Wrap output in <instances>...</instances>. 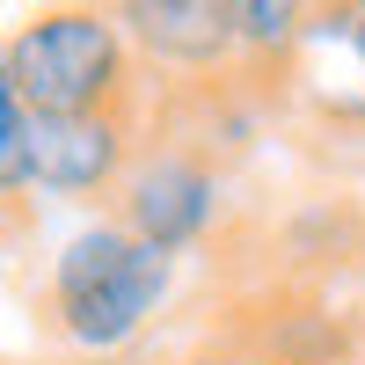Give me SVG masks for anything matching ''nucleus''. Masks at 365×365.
Wrapping results in <instances>:
<instances>
[{
  "instance_id": "nucleus-8",
  "label": "nucleus",
  "mask_w": 365,
  "mask_h": 365,
  "mask_svg": "<svg viewBox=\"0 0 365 365\" xmlns=\"http://www.w3.org/2000/svg\"><path fill=\"white\" fill-rule=\"evenodd\" d=\"M29 125H37V117H29L22 88L0 66V212L29 197Z\"/></svg>"
},
{
  "instance_id": "nucleus-10",
  "label": "nucleus",
  "mask_w": 365,
  "mask_h": 365,
  "mask_svg": "<svg viewBox=\"0 0 365 365\" xmlns=\"http://www.w3.org/2000/svg\"><path fill=\"white\" fill-rule=\"evenodd\" d=\"M73 365H117V358H73Z\"/></svg>"
},
{
  "instance_id": "nucleus-4",
  "label": "nucleus",
  "mask_w": 365,
  "mask_h": 365,
  "mask_svg": "<svg viewBox=\"0 0 365 365\" xmlns=\"http://www.w3.org/2000/svg\"><path fill=\"white\" fill-rule=\"evenodd\" d=\"M132 161H139L132 110H110V117H37V125H29V197H51V205L117 197Z\"/></svg>"
},
{
  "instance_id": "nucleus-5",
  "label": "nucleus",
  "mask_w": 365,
  "mask_h": 365,
  "mask_svg": "<svg viewBox=\"0 0 365 365\" xmlns=\"http://www.w3.org/2000/svg\"><path fill=\"white\" fill-rule=\"evenodd\" d=\"M139 66L220 88L234 66V0H117Z\"/></svg>"
},
{
  "instance_id": "nucleus-3",
  "label": "nucleus",
  "mask_w": 365,
  "mask_h": 365,
  "mask_svg": "<svg viewBox=\"0 0 365 365\" xmlns=\"http://www.w3.org/2000/svg\"><path fill=\"white\" fill-rule=\"evenodd\" d=\"M220 212H227V168L212 161V146L197 139H154L139 146V161L117 190V220H125L132 241L161 256H190L220 234Z\"/></svg>"
},
{
  "instance_id": "nucleus-6",
  "label": "nucleus",
  "mask_w": 365,
  "mask_h": 365,
  "mask_svg": "<svg viewBox=\"0 0 365 365\" xmlns=\"http://www.w3.org/2000/svg\"><path fill=\"white\" fill-rule=\"evenodd\" d=\"M241 344L263 365H365L358 322L322 299H270V307L241 314Z\"/></svg>"
},
{
  "instance_id": "nucleus-7",
  "label": "nucleus",
  "mask_w": 365,
  "mask_h": 365,
  "mask_svg": "<svg viewBox=\"0 0 365 365\" xmlns=\"http://www.w3.org/2000/svg\"><path fill=\"white\" fill-rule=\"evenodd\" d=\"M307 22H314V8H299V0H234V58L278 73L299 58Z\"/></svg>"
},
{
  "instance_id": "nucleus-1",
  "label": "nucleus",
  "mask_w": 365,
  "mask_h": 365,
  "mask_svg": "<svg viewBox=\"0 0 365 365\" xmlns=\"http://www.w3.org/2000/svg\"><path fill=\"white\" fill-rule=\"evenodd\" d=\"M168 299H175V256L132 241L117 212L81 220L44 270V322L73 358H125Z\"/></svg>"
},
{
  "instance_id": "nucleus-2",
  "label": "nucleus",
  "mask_w": 365,
  "mask_h": 365,
  "mask_svg": "<svg viewBox=\"0 0 365 365\" xmlns=\"http://www.w3.org/2000/svg\"><path fill=\"white\" fill-rule=\"evenodd\" d=\"M0 66L29 117H110L139 96V51L117 8H37L0 37Z\"/></svg>"
},
{
  "instance_id": "nucleus-9",
  "label": "nucleus",
  "mask_w": 365,
  "mask_h": 365,
  "mask_svg": "<svg viewBox=\"0 0 365 365\" xmlns=\"http://www.w3.org/2000/svg\"><path fill=\"white\" fill-rule=\"evenodd\" d=\"M154 365H263L241 336H227V344H190V351H168V358H154Z\"/></svg>"
}]
</instances>
